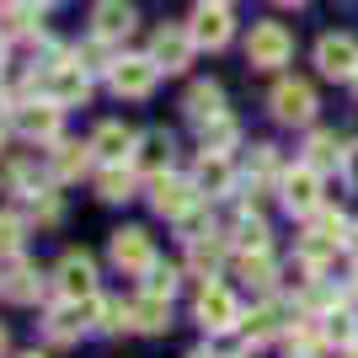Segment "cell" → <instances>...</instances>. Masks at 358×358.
I'll list each match as a JSON object with an SVG mask.
<instances>
[{
	"label": "cell",
	"mask_w": 358,
	"mask_h": 358,
	"mask_svg": "<svg viewBox=\"0 0 358 358\" xmlns=\"http://www.w3.org/2000/svg\"><path fill=\"white\" fill-rule=\"evenodd\" d=\"M171 289H177V268L155 262V268H150V278H145V294H161V299H171Z\"/></svg>",
	"instance_id": "30"
},
{
	"label": "cell",
	"mask_w": 358,
	"mask_h": 358,
	"mask_svg": "<svg viewBox=\"0 0 358 358\" xmlns=\"http://www.w3.org/2000/svg\"><path fill=\"white\" fill-rule=\"evenodd\" d=\"M224 145H236V123H230V118L203 123V150H224Z\"/></svg>",
	"instance_id": "31"
},
{
	"label": "cell",
	"mask_w": 358,
	"mask_h": 358,
	"mask_svg": "<svg viewBox=\"0 0 358 358\" xmlns=\"http://www.w3.org/2000/svg\"><path fill=\"white\" fill-rule=\"evenodd\" d=\"M315 113V91L305 86V80H284V86L273 91V118L284 123H310Z\"/></svg>",
	"instance_id": "9"
},
{
	"label": "cell",
	"mask_w": 358,
	"mask_h": 358,
	"mask_svg": "<svg viewBox=\"0 0 358 358\" xmlns=\"http://www.w3.org/2000/svg\"><path fill=\"white\" fill-rule=\"evenodd\" d=\"M32 6H54V0H32Z\"/></svg>",
	"instance_id": "41"
},
{
	"label": "cell",
	"mask_w": 358,
	"mask_h": 358,
	"mask_svg": "<svg viewBox=\"0 0 358 358\" xmlns=\"http://www.w3.org/2000/svg\"><path fill=\"white\" fill-rule=\"evenodd\" d=\"M187 118H193L198 129H203V123H214V118H224V91L209 86V80H203V86H193V91H187Z\"/></svg>",
	"instance_id": "20"
},
{
	"label": "cell",
	"mask_w": 358,
	"mask_h": 358,
	"mask_svg": "<svg viewBox=\"0 0 358 358\" xmlns=\"http://www.w3.org/2000/svg\"><path fill=\"white\" fill-rule=\"evenodd\" d=\"M16 129L27 139H54L59 134V102H27L16 107Z\"/></svg>",
	"instance_id": "13"
},
{
	"label": "cell",
	"mask_w": 358,
	"mask_h": 358,
	"mask_svg": "<svg viewBox=\"0 0 358 358\" xmlns=\"http://www.w3.org/2000/svg\"><path fill=\"white\" fill-rule=\"evenodd\" d=\"M348 182H353V187H358V145L348 150Z\"/></svg>",
	"instance_id": "37"
},
{
	"label": "cell",
	"mask_w": 358,
	"mask_h": 358,
	"mask_svg": "<svg viewBox=\"0 0 358 358\" xmlns=\"http://www.w3.org/2000/svg\"><path fill=\"white\" fill-rule=\"evenodd\" d=\"M187 54H193V32L187 27H161L155 38H150V59L161 64V70H182Z\"/></svg>",
	"instance_id": "10"
},
{
	"label": "cell",
	"mask_w": 358,
	"mask_h": 358,
	"mask_svg": "<svg viewBox=\"0 0 358 358\" xmlns=\"http://www.w3.org/2000/svg\"><path fill=\"white\" fill-rule=\"evenodd\" d=\"M134 145H139V139L129 134L123 123H102V129L91 134V155H96V161H107V166H118L123 155H134Z\"/></svg>",
	"instance_id": "14"
},
{
	"label": "cell",
	"mask_w": 358,
	"mask_h": 358,
	"mask_svg": "<svg viewBox=\"0 0 358 358\" xmlns=\"http://www.w3.org/2000/svg\"><path fill=\"white\" fill-rule=\"evenodd\" d=\"M0 145H6V134H0Z\"/></svg>",
	"instance_id": "46"
},
{
	"label": "cell",
	"mask_w": 358,
	"mask_h": 358,
	"mask_svg": "<svg viewBox=\"0 0 358 358\" xmlns=\"http://www.w3.org/2000/svg\"><path fill=\"white\" fill-rule=\"evenodd\" d=\"M198 321L209 331H230V327H241V305L230 299V289L203 284V294H198Z\"/></svg>",
	"instance_id": "7"
},
{
	"label": "cell",
	"mask_w": 358,
	"mask_h": 358,
	"mask_svg": "<svg viewBox=\"0 0 358 358\" xmlns=\"http://www.w3.org/2000/svg\"><path fill=\"white\" fill-rule=\"evenodd\" d=\"M0 32H32V11L27 6H6L0 11Z\"/></svg>",
	"instance_id": "33"
},
{
	"label": "cell",
	"mask_w": 358,
	"mask_h": 358,
	"mask_svg": "<svg viewBox=\"0 0 358 358\" xmlns=\"http://www.w3.org/2000/svg\"><path fill=\"white\" fill-rule=\"evenodd\" d=\"M96 187H102V198H113V203H118V198H134V171H123V161H118V166L102 171Z\"/></svg>",
	"instance_id": "24"
},
{
	"label": "cell",
	"mask_w": 358,
	"mask_h": 358,
	"mask_svg": "<svg viewBox=\"0 0 358 358\" xmlns=\"http://www.w3.org/2000/svg\"><path fill=\"white\" fill-rule=\"evenodd\" d=\"M54 284H59L64 299H96V268H91V257L70 252L59 262V273H54Z\"/></svg>",
	"instance_id": "6"
},
{
	"label": "cell",
	"mask_w": 358,
	"mask_h": 358,
	"mask_svg": "<svg viewBox=\"0 0 358 358\" xmlns=\"http://www.w3.org/2000/svg\"><path fill=\"white\" fill-rule=\"evenodd\" d=\"M289 54H294V38H289L278 22H257L252 38H246V59L257 64V70H278V64H289Z\"/></svg>",
	"instance_id": "1"
},
{
	"label": "cell",
	"mask_w": 358,
	"mask_h": 358,
	"mask_svg": "<svg viewBox=\"0 0 358 358\" xmlns=\"http://www.w3.org/2000/svg\"><path fill=\"white\" fill-rule=\"evenodd\" d=\"M11 187L38 198V193H48V177H43V171H32V166H11Z\"/></svg>",
	"instance_id": "29"
},
{
	"label": "cell",
	"mask_w": 358,
	"mask_h": 358,
	"mask_svg": "<svg viewBox=\"0 0 358 358\" xmlns=\"http://www.w3.org/2000/svg\"><path fill=\"white\" fill-rule=\"evenodd\" d=\"M193 358H214V353H193Z\"/></svg>",
	"instance_id": "43"
},
{
	"label": "cell",
	"mask_w": 358,
	"mask_h": 358,
	"mask_svg": "<svg viewBox=\"0 0 358 358\" xmlns=\"http://www.w3.org/2000/svg\"><path fill=\"white\" fill-rule=\"evenodd\" d=\"M236 246L241 252H268V224L257 220V214H246V220L236 224Z\"/></svg>",
	"instance_id": "26"
},
{
	"label": "cell",
	"mask_w": 358,
	"mask_h": 358,
	"mask_svg": "<svg viewBox=\"0 0 358 358\" xmlns=\"http://www.w3.org/2000/svg\"><path fill=\"white\" fill-rule=\"evenodd\" d=\"M155 75H161V64L150 59H118L113 64V91H118V96H145L150 86H155Z\"/></svg>",
	"instance_id": "11"
},
{
	"label": "cell",
	"mask_w": 358,
	"mask_h": 358,
	"mask_svg": "<svg viewBox=\"0 0 358 358\" xmlns=\"http://www.w3.org/2000/svg\"><path fill=\"white\" fill-rule=\"evenodd\" d=\"M113 262L123 273H150L155 268V252H150L145 230H113Z\"/></svg>",
	"instance_id": "8"
},
{
	"label": "cell",
	"mask_w": 358,
	"mask_h": 358,
	"mask_svg": "<svg viewBox=\"0 0 358 358\" xmlns=\"http://www.w3.org/2000/svg\"><path fill=\"white\" fill-rule=\"evenodd\" d=\"M86 299H70V305H59V310H48V337L54 343H75L80 337V327H86Z\"/></svg>",
	"instance_id": "19"
},
{
	"label": "cell",
	"mask_w": 358,
	"mask_h": 358,
	"mask_svg": "<svg viewBox=\"0 0 358 358\" xmlns=\"http://www.w3.org/2000/svg\"><path fill=\"white\" fill-rule=\"evenodd\" d=\"M353 86H358V75H353Z\"/></svg>",
	"instance_id": "47"
},
{
	"label": "cell",
	"mask_w": 358,
	"mask_h": 358,
	"mask_svg": "<svg viewBox=\"0 0 358 358\" xmlns=\"http://www.w3.org/2000/svg\"><path fill=\"white\" fill-rule=\"evenodd\" d=\"M86 150L91 145H59L54 150V177H80V171H86Z\"/></svg>",
	"instance_id": "25"
},
{
	"label": "cell",
	"mask_w": 358,
	"mask_h": 358,
	"mask_svg": "<svg viewBox=\"0 0 358 358\" xmlns=\"http://www.w3.org/2000/svg\"><path fill=\"white\" fill-rule=\"evenodd\" d=\"M241 278H252V284H273L268 257H262V252H246V257H241Z\"/></svg>",
	"instance_id": "32"
},
{
	"label": "cell",
	"mask_w": 358,
	"mask_h": 358,
	"mask_svg": "<svg viewBox=\"0 0 358 358\" xmlns=\"http://www.w3.org/2000/svg\"><path fill=\"white\" fill-rule=\"evenodd\" d=\"M348 252L358 257V224H348Z\"/></svg>",
	"instance_id": "38"
},
{
	"label": "cell",
	"mask_w": 358,
	"mask_h": 358,
	"mask_svg": "<svg viewBox=\"0 0 358 358\" xmlns=\"http://www.w3.org/2000/svg\"><path fill=\"white\" fill-rule=\"evenodd\" d=\"M0 289H6V294H11L16 305H32V299H38V289H43V278H38V273H32L27 262H16V268H11V278H6Z\"/></svg>",
	"instance_id": "22"
},
{
	"label": "cell",
	"mask_w": 358,
	"mask_h": 358,
	"mask_svg": "<svg viewBox=\"0 0 358 358\" xmlns=\"http://www.w3.org/2000/svg\"><path fill=\"white\" fill-rule=\"evenodd\" d=\"M284 305H262V310H252V315H246V321H241V331H246V348H257V343H268V337H273V331H278V327H284Z\"/></svg>",
	"instance_id": "21"
},
{
	"label": "cell",
	"mask_w": 358,
	"mask_h": 358,
	"mask_svg": "<svg viewBox=\"0 0 358 358\" xmlns=\"http://www.w3.org/2000/svg\"><path fill=\"white\" fill-rule=\"evenodd\" d=\"M27 358H43V353H27Z\"/></svg>",
	"instance_id": "45"
},
{
	"label": "cell",
	"mask_w": 358,
	"mask_h": 358,
	"mask_svg": "<svg viewBox=\"0 0 358 358\" xmlns=\"http://www.w3.org/2000/svg\"><path fill=\"white\" fill-rule=\"evenodd\" d=\"M0 70H6V32H0Z\"/></svg>",
	"instance_id": "39"
},
{
	"label": "cell",
	"mask_w": 358,
	"mask_h": 358,
	"mask_svg": "<svg viewBox=\"0 0 358 358\" xmlns=\"http://www.w3.org/2000/svg\"><path fill=\"white\" fill-rule=\"evenodd\" d=\"M86 70L80 64H59V70H48V102H59V107H70V102H86Z\"/></svg>",
	"instance_id": "15"
},
{
	"label": "cell",
	"mask_w": 358,
	"mask_h": 358,
	"mask_svg": "<svg viewBox=\"0 0 358 358\" xmlns=\"http://www.w3.org/2000/svg\"><path fill=\"white\" fill-rule=\"evenodd\" d=\"M315 64H321V75H331V80H353L358 75V43L343 38V32H331V38H321V48H315Z\"/></svg>",
	"instance_id": "4"
},
{
	"label": "cell",
	"mask_w": 358,
	"mask_h": 358,
	"mask_svg": "<svg viewBox=\"0 0 358 358\" xmlns=\"http://www.w3.org/2000/svg\"><path fill=\"white\" fill-rule=\"evenodd\" d=\"M91 22H96V38H107V43H113V38H123V32L134 27V6H129V0H102Z\"/></svg>",
	"instance_id": "18"
},
{
	"label": "cell",
	"mask_w": 358,
	"mask_h": 358,
	"mask_svg": "<svg viewBox=\"0 0 358 358\" xmlns=\"http://www.w3.org/2000/svg\"><path fill=\"white\" fill-rule=\"evenodd\" d=\"M284 6H299V0H284Z\"/></svg>",
	"instance_id": "44"
},
{
	"label": "cell",
	"mask_w": 358,
	"mask_h": 358,
	"mask_svg": "<svg viewBox=\"0 0 358 358\" xmlns=\"http://www.w3.org/2000/svg\"><path fill=\"white\" fill-rule=\"evenodd\" d=\"M193 246H187V257H193V268L198 273H214L224 262V241H203V236H187Z\"/></svg>",
	"instance_id": "23"
},
{
	"label": "cell",
	"mask_w": 358,
	"mask_h": 358,
	"mask_svg": "<svg viewBox=\"0 0 358 358\" xmlns=\"http://www.w3.org/2000/svg\"><path fill=\"white\" fill-rule=\"evenodd\" d=\"M327 337H331V343H343V348H353V337H358L353 315H348V310H327Z\"/></svg>",
	"instance_id": "28"
},
{
	"label": "cell",
	"mask_w": 358,
	"mask_h": 358,
	"mask_svg": "<svg viewBox=\"0 0 358 358\" xmlns=\"http://www.w3.org/2000/svg\"><path fill=\"white\" fill-rule=\"evenodd\" d=\"M252 177H257V182H268V177H273V150H268V145L252 155Z\"/></svg>",
	"instance_id": "36"
},
{
	"label": "cell",
	"mask_w": 358,
	"mask_h": 358,
	"mask_svg": "<svg viewBox=\"0 0 358 358\" xmlns=\"http://www.w3.org/2000/svg\"><path fill=\"white\" fill-rule=\"evenodd\" d=\"M0 353H6V327H0Z\"/></svg>",
	"instance_id": "40"
},
{
	"label": "cell",
	"mask_w": 358,
	"mask_h": 358,
	"mask_svg": "<svg viewBox=\"0 0 358 358\" xmlns=\"http://www.w3.org/2000/svg\"><path fill=\"white\" fill-rule=\"evenodd\" d=\"M198 182H187V177H155V187H150V203H155V214H166V220H187V214L198 209Z\"/></svg>",
	"instance_id": "2"
},
{
	"label": "cell",
	"mask_w": 358,
	"mask_h": 358,
	"mask_svg": "<svg viewBox=\"0 0 358 358\" xmlns=\"http://www.w3.org/2000/svg\"><path fill=\"white\" fill-rule=\"evenodd\" d=\"M337 134H310V161L305 166H315V171H331V166H337Z\"/></svg>",
	"instance_id": "27"
},
{
	"label": "cell",
	"mask_w": 358,
	"mask_h": 358,
	"mask_svg": "<svg viewBox=\"0 0 358 358\" xmlns=\"http://www.w3.org/2000/svg\"><path fill=\"white\" fill-rule=\"evenodd\" d=\"M16 246H22V220L0 214V252H16Z\"/></svg>",
	"instance_id": "34"
},
{
	"label": "cell",
	"mask_w": 358,
	"mask_h": 358,
	"mask_svg": "<svg viewBox=\"0 0 358 358\" xmlns=\"http://www.w3.org/2000/svg\"><path fill=\"white\" fill-rule=\"evenodd\" d=\"M348 358H358V348H348Z\"/></svg>",
	"instance_id": "42"
},
{
	"label": "cell",
	"mask_w": 358,
	"mask_h": 358,
	"mask_svg": "<svg viewBox=\"0 0 358 358\" xmlns=\"http://www.w3.org/2000/svg\"><path fill=\"white\" fill-rule=\"evenodd\" d=\"M193 182H198V193H209V198H220L224 187H230V161H224V150H203Z\"/></svg>",
	"instance_id": "16"
},
{
	"label": "cell",
	"mask_w": 358,
	"mask_h": 358,
	"mask_svg": "<svg viewBox=\"0 0 358 358\" xmlns=\"http://www.w3.org/2000/svg\"><path fill=\"white\" fill-rule=\"evenodd\" d=\"M193 43L198 48H224L230 43V11H224V0H203L193 11Z\"/></svg>",
	"instance_id": "5"
},
{
	"label": "cell",
	"mask_w": 358,
	"mask_h": 358,
	"mask_svg": "<svg viewBox=\"0 0 358 358\" xmlns=\"http://www.w3.org/2000/svg\"><path fill=\"white\" fill-rule=\"evenodd\" d=\"M129 161H134L139 171H150V177H161L166 166H171V134H166V129L139 134V145H134V155H129Z\"/></svg>",
	"instance_id": "12"
},
{
	"label": "cell",
	"mask_w": 358,
	"mask_h": 358,
	"mask_svg": "<svg viewBox=\"0 0 358 358\" xmlns=\"http://www.w3.org/2000/svg\"><path fill=\"white\" fill-rule=\"evenodd\" d=\"M284 209L305 214V220L321 209V171H315V166H299V171L284 177Z\"/></svg>",
	"instance_id": "3"
},
{
	"label": "cell",
	"mask_w": 358,
	"mask_h": 358,
	"mask_svg": "<svg viewBox=\"0 0 358 358\" xmlns=\"http://www.w3.org/2000/svg\"><path fill=\"white\" fill-rule=\"evenodd\" d=\"M102 43H107V38H102ZM102 43H86V54H75V64H80V70H113L107 54H102Z\"/></svg>",
	"instance_id": "35"
},
{
	"label": "cell",
	"mask_w": 358,
	"mask_h": 358,
	"mask_svg": "<svg viewBox=\"0 0 358 358\" xmlns=\"http://www.w3.org/2000/svg\"><path fill=\"white\" fill-rule=\"evenodd\" d=\"M129 327H134V331H166V327H171V299L145 294L139 305H129Z\"/></svg>",
	"instance_id": "17"
}]
</instances>
